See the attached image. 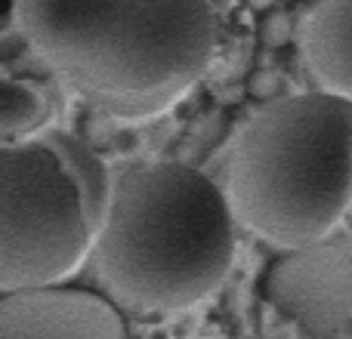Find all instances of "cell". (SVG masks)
<instances>
[{
    "mask_svg": "<svg viewBox=\"0 0 352 339\" xmlns=\"http://www.w3.org/2000/svg\"><path fill=\"white\" fill-rule=\"evenodd\" d=\"M226 200L281 250L328 237L352 200V102L318 90L266 105L232 142Z\"/></svg>",
    "mask_w": 352,
    "mask_h": 339,
    "instance_id": "obj_3",
    "label": "cell"
},
{
    "mask_svg": "<svg viewBox=\"0 0 352 339\" xmlns=\"http://www.w3.org/2000/svg\"><path fill=\"white\" fill-rule=\"evenodd\" d=\"M291 3H306V6H318L322 0H291Z\"/></svg>",
    "mask_w": 352,
    "mask_h": 339,
    "instance_id": "obj_10",
    "label": "cell"
},
{
    "mask_svg": "<svg viewBox=\"0 0 352 339\" xmlns=\"http://www.w3.org/2000/svg\"><path fill=\"white\" fill-rule=\"evenodd\" d=\"M16 25L84 102L124 121L170 111L217 47L207 0H16Z\"/></svg>",
    "mask_w": 352,
    "mask_h": 339,
    "instance_id": "obj_1",
    "label": "cell"
},
{
    "mask_svg": "<svg viewBox=\"0 0 352 339\" xmlns=\"http://www.w3.org/2000/svg\"><path fill=\"white\" fill-rule=\"evenodd\" d=\"M41 139L59 154V161L65 164L68 173H72L74 185L80 188V198H84L93 231H96L99 219H102V213H105V204H109V194H111V176H109L105 161L99 158L80 136H74L72 130L50 127L41 133Z\"/></svg>",
    "mask_w": 352,
    "mask_h": 339,
    "instance_id": "obj_8",
    "label": "cell"
},
{
    "mask_svg": "<svg viewBox=\"0 0 352 339\" xmlns=\"http://www.w3.org/2000/svg\"><path fill=\"white\" fill-rule=\"evenodd\" d=\"M0 339H130L121 309L84 287H34L0 296Z\"/></svg>",
    "mask_w": 352,
    "mask_h": 339,
    "instance_id": "obj_6",
    "label": "cell"
},
{
    "mask_svg": "<svg viewBox=\"0 0 352 339\" xmlns=\"http://www.w3.org/2000/svg\"><path fill=\"white\" fill-rule=\"evenodd\" d=\"M80 188L41 139L0 142V296L59 284L90 253Z\"/></svg>",
    "mask_w": 352,
    "mask_h": 339,
    "instance_id": "obj_4",
    "label": "cell"
},
{
    "mask_svg": "<svg viewBox=\"0 0 352 339\" xmlns=\"http://www.w3.org/2000/svg\"><path fill=\"white\" fill-rule=\"evenodd\" d=\"M260 287L266 303L312 336L337 334L352 318V250L328 237L285 250Z\"/></svg>",
    "mask_w": 352,
    "mask_h": 339,
    "instance_id": "obj_5",
    "label": "cell"
},
{
    "mask_svg": "<svg viewBox=\"0 0 352 339\" xmlns=\"http://www.w3.org/2000/svg\"><path fill=\"white\" fill-rule=\"evenodd\" d=\"M43 99L37 90L19 80H0V127L6 130H31L41 124Z\"/></svg>",
    "mask_w": 352,
    "mask_h": 339,
    "instance_id": "obj_9",
    "label": "cell"
},
{
    "mask_svg": "<svg viewBox=\"0 0 352 339\" xmlns=\"http://www.w3.org/2000/svg\"><path fill=\"white\" fill-rule=\"evenodd\" d=\"M303 49L322 93L352 102V0H322L312 6Z\"/></svg>",
    "mask_w": 352,
    "mask_h": 339,
    "instance_id": "obj_7",
    "label": "cell"
},
{
    "mask_svg": "<svg viewBox=\"0 0 352 339\" xmlns=\"http://www.w3.org/2000/svg\"><path fill=\"white\" fill-rule=\"evenodd\" d=\"M90 256L115 305L173 315L223 284L235 256V216L201 170L179 161L130 167L111 182Z\"/></svg>",
    "mask_w": 352,
    "mask_h": 339,
    "instance_id": "obj_2",
    "label": "cell"
}]
</instances>
